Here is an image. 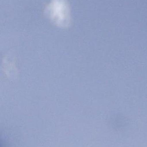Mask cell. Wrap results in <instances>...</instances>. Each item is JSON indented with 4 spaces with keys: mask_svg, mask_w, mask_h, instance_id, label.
<instances>
[{
    "mask_svg": "<svg viewBox=\"0 0 147 147\" xmlns=\"http://www.w3.org/2000/svg\"><path fill=\"white\" fill-rule=\"evenodd\" d=\"M45 13L52 22L60 27H66L70 23V10L67 0H51L46 7Z\"/></svg>",
    "mask_w": 147,
    "mask_h": 147,
    "instance_id": "1",
    "label": "cell"
}]
</instances>
